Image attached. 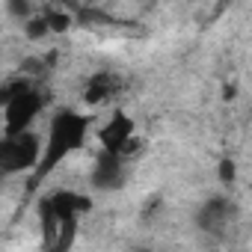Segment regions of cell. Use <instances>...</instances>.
Instances as JSON below:
<instances>
[{"label": "cell", "mask_w": 252, "mask_h": 252, "mask_svg": "<svg viewBox=\"0 0 252 252\" xmlns=\"http://www.w3.org/2000/svg\"><path fill=\"white\" fill-rule=\"evenodd\" d=\"M45 21H48V30L51 33H63L71 27V18L65 12H45Z\"/></svg>", "instance_id": "30bf717a"}, {"label": "cell", "mask_w": 252, "mask_h": 252, "mask_svg": "<svg viewBox=\"0 0 252 252\" xmlns=\"http://www.w3.org/2000/svg\"><path fill=\"white\" fill-rule=\"evenodd\" d=\"M30 3H33V6H36V3H45V0H30Z\"/></svg>", "instance_id": "7c38bea8"}, {"label": "cell", "mask_w": 252, "mask_h": 252, "mask_svg": "<svg viewBox=\"0 0 252 252\" xmlns=\"http://www.w3.org/2000/svg\"><path fill=\"white\" fill-rule=\"evenodd\" d=\"M27 24H24V30H27V36L30 39H42V36H48L51 30H48V21H45V15H30V18H24Z\"/></svg>", "instance_id": "9c48e42d"}, {"label": "cell", "mask_w": 252, "mask_h": 252, "mask_svg": "<svg viewBox=\"0 0 252 252\" xmlns=\"http://www.w3.org/2000/svg\"><path fill=\"white\" fill-rule=\"evenodd\" d=\"M119 89H122V77H119L116 71H95V74H89L86 83H83V101L95 107V104L110 101Z\"/></svg>", "instance_id": "ba28073f"}, {"label": "cell", "mask_w": 252, "mask_h": 252, "mask_svg": "<svg viewBox=\"0 0 252 252\" xmlns=\"http://www.w3.org/2000/svg\"><path fill=\"white\" fill-rule=\"evenodd\" d=\"M134 134H137V125H134V119H131L128 113H125V110H116V113L110 116V122H107L104 128L98 131V140H101V146H104L107 152L128 155Z\"/></svg>", "instance_id": "8992f818"}, {"label": "cell", "mask_w": 252, "mask_h": 252, "mask_svg": "<svg viewBox=\"0 0 252 252\" xmlns=\"http://www.w3.org/2000/svg\"><path fill=\"white\" fill-rule=\"evenodd\" d=\"M86 134H89V116L65 107V110H57V116L51 119V128H48V140H45V149H42V158L33 169V181H42L48 178L68 155L80 152L86 146Z\"/></svg>", "instance_id": "6da1fadb"}, {"label": "cell", "mask_w": 252, "mask_h": 252, "mask_svg": "<svg viewBox=\"0 0 252 252\" xmlns=\"http://www.w3.org/2000/svg\"><path fill=\"white\" fill-rule=\"evenodd\" d=\"M237 220V205L228 196H211L196 211V228L205 234H222Z\"/></svg>", "instance_id": "5b68a950"}, {"label": "cell", "mask_w": 252, "mask_h": 252, "mask_svg": "<svg viewBox=\"0 0 252 252\" xmlns=\"http://www.w3.org/2000/svg\"><path fill=\"white\" fill-rule=\"evenodd\" d=\"M220 181H225V184L234 181V163H231V160H222V163H220Z\"/></svg>", "instance_id": "8fae6325"}, {"label": "cell", "mask_w": 252, "mask_h": 252, "mask_svg": "<svg viewBox=\"0 0 252 252\" xmlns=\"http://www.w3.org/2000/svg\"><path fill=\"white\" fill-rule=\"evenodd\" d=\"M92 199L74 190H57L51 196H45L39 202V217H42V228L48 237V246L57 249H68L77 231V222L83 214H89Z\"/></svg>", "instance_id": "7a4b0ae2"}, {"label": "cell", "mask_w": 252, "mask_h": 252, "mask_svg": "<svg viewBox=\"0 0 252 252\" xmlns=\"http://www.w3.org/2000/svg\"><path fill=\"white\" fill-rule=\"evenodd\" d=\"M42 158V143L39 134L18 131V134H6L0 140V172L3 175H18V172H30L36 169Z\"/></svg>", "instance_id": "277c9868"}, {"label": "cell", "mask_w": 252, "mask_h": 252, "mask_svg": "<svg viewBox=\"0 0 252 252\" xmlns=\"http://www.w3.org/2000/svg\"><path fill=\"white\" fill-rule=\"evenodd\" d=\"M0 107H3V119H6V134H18L27 131L45 110V92L30 80L18 77L6 83V89H0Z\"/></svg>", "instance_id": "3957f363"}, {"label": "cell", "mask_w": 252, "mask_h": 252, "mask_svg": "<svg viewBox=\"0 0 252 252\" xmlns=\"http://www.w3.org/2000/svg\"><path fill=\"white\" fill-rule=\"evenodd\" d=\"M122 184H125V155L104 149L92 166V187L95 190H119Z\"/></svg>", "instance_id": "52a82bcc"}]
</instances>
